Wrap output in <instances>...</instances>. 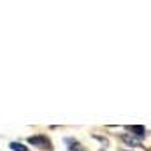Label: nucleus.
Instances as JSON below:
<instances>
[{
    "instance_id": "obj_3",
    "label": "nucleus",
    "mask_w": 151,
    "mask_h": 151,
    "mask_svg": "<svg viewBox=\"0 0 151 151\" xmlns=\"http://www.w3.org/2000/svg\"><path fill=\"white\" fill-rule=\"evenodd\" d=\"M67 144H69V151H84V148L77 142V141H72V139H67Z\"/></svg>"
},
{
    "instance_id": "obj_4",
    "label": "nucleus",
    "mask_w": 151,
    "mask_h": 151,
    "mask_svg": "<svg viewBox=\"0 0 151 151\" xmlns=\"http://www.w3.org/2000/svg\"><path fill=\"white\" fill-rule=\"evenodd\" d=\"M9 148L12 151H28V148H27L25 144H21V142H11Z\"/></svg>"
},
{
    "instance_id": "obj_2",
    "label": "nucleus",
    "mask_w": 151,
    "mask_h": 151,
    "mask_svg": "<svg viewBox=\"0 0 151 151\" xmlns=\"http://www.w3.org/2000/svg\"><path fill=\"white\" fill-rule=\"evenodd\" d=\"M128 130L132 132L130 135H135V137H139V139L146 137V128H144L142 125H132V127H128Z\"/></svg>"
},
{
    "instance_id": "obj_5",
    "label": "nucleus",
    "mask_w": 151,
    "mask_h": 151,
    "mask_svg": "<svg viewBox=\"0 0 151 151\" xmlns=\"http://www.w3.org/2000/svg\"><path fill=\"white\" fill-rule=\"evenodd\" d=\"M121 139H123V141H125L127 144H130V146H139V142H137V141H135V139H134L132 135H130V137H128V135H123Z\"/></svg>"
},
{
    "instance_id": "obj_1",
    "label": "nucleus",
    "mask_w": 151,
    "mask_h": 151,
    "mask_svg": "<svg viewBox=\"0 0 151 151\" xmlns=\"http://www.w3.org/2000/svg\"><path fill=\"white\" fill-rule=\"evenodd\" d=\"M28 144H32V146H35V148H40V150H46V148L51 146L46 135H34V137H30V139H28Z\"/></svg>"
}]
</instances>
